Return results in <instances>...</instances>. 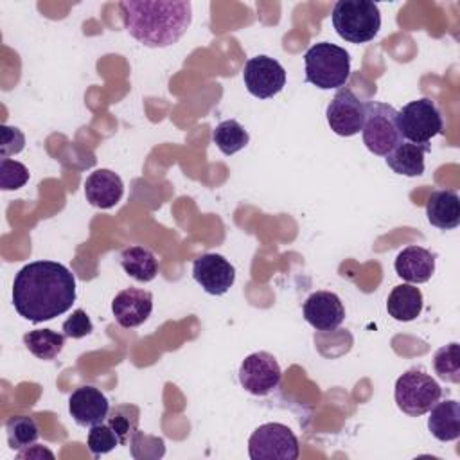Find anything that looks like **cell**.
Returning a JSON list of instances; mask_svg holds the SVG:
<instances>
[{
	"mask_svg": "<svg viewBox=\"0 0 460 460\" xmlns=\"http://www.w3.org/2000/svg\"><path fill=\"white\" fill-rule=\"evenodd\" d=\"M74 302L75 277L59 262H29L13 280V305L22 318L32 323L66 313Z\"/></svg>",
	"mask_w": 460,
	"mask_h": 460,
	"instance_id": "obj_1",
	"label": "cell"
},
{
	"mask_svg": "<svg viewBox=\"0 0 460 460\" xmlns=\"http://www.w3.org/2000/svg\"><path fill=\"white\" fill-rule=\"evenodd\" d=\"M119 7L126 31L153 49L176 43L192 22V5L185 0H122Z\"/></svg>",
	"mask_w": 460,
	"mask_h": 460,
	"instance_id": "obj_2",
	"label": "cell"
},
{
	"mask_svg": "<svg viewBox=\"0 0 460 460\" xmlns=\"http://www.w3.org/2000/svg\"><path fill=\"white\" fill-rule=\"evenodd\" d=\"M305 81L320 90L341 88L350 75V56L345 49L322 41L307 49L305 56Z\"/></svg>",
	"mask_w": 460,
	"mask_h": 460,
	"instance_id": "obj_3",
	"label": "cell"
},
{
	"mask_svg": "<svg viewBox=\"0 0 460 460\" xmlns=\"http://www.w3.org/2000/svg\"><path fill=\"white\" fill-rule=\"evenodd\" d=\"M331 18L338 36L350 43L374 40L381 27L379 7L370 0H340L334 4Z\"/></svg>",
	"mask_w": 460,
	"mask_h": 460,
	"instance_id": "obj_4",
	"label": "cell"
},
{
	"mask_svg": "<svg viewBox=\"0 0 460 460\" xmlns=\"http://www.w3.org/2000/svg\"><path fill=\"white\" fill-rule=\"evenodd\" d=\"M361 133L363 144L370 153L386 156L397 144L402 142L397 128V110L386 102H365V120Z\"/></svg>",
	"mask_w": 460,
	"mask_h": 460,
	"instance_id": "obj_5",
	"label": "cell"
},
{
	"mask_svg": "<svg viewBox=\"0 0 460 460\" xmlns=\"http://www.w3.org/2000/svg\"><path fill=\"white\" fill-rule=\"evenodd\" d=\"M440 395V385L420 368H410L395 381V402L401 411L411 417H419L429 411Z\"/></svg>",
	"mask_w": 460,
	"mask_h": 460,
	"instance_id": "obj_6",
	"label": "cell"
},
{
	"mask_svg": "<svg viewBox=\"0 0 460 460\" xmlns=\"http://www.w3.org/2000/svg\"><path fill=\"white\" fill-rule=\"evenodd\" d=\"M397 128L402 138L411 144L429 146L428 142L444 131L442 115L437 104L428 99H417L397 111Z\"/></svg>",
	"mask_w": 460,
	"mask_h": 460,
	"instance_id": "obj_7",
	"label": "cell"
},
{
	"mask_svg": "<svg viewBox=\"0 0 460 460\" xmlns=\"http://www.w3.org/2000/svg\"><path fill=\"white\" fill-rule=\"evenodd\" d=\"M248 455L252 460H296L298 438L286 424L266 422L250 435Z\"/></svg>",
	"mask_w": 460,
	"mask_h": 460,
	"instance_id": "obj_8",
	"label": "cell"
},
{
	"mask_svg": "<svg viewBox=\"0 0 460 460\" xmlns=\"http://www.w3.org/2000/svg\"><path fill=\"white\" fill-rule=\"evenodd\" d=\"M282 379V370L273 354L259 350L246 356L239 367L241 386L253 395H268Z\"/></svg>",
	"mask_w": 460,
	"mask_h": 460,
	"instance_id": "obj_9",
	"label": "cell"
},
{
	"mask_svg": "<svg viewBox=\"0 0 460 460\" xmlns=\"http://www.w3.org/2000/svg\"><path fill=\"white\" fill-rule=\"evenodd\" d=\"M243 81L253 97L270 99L284 88L286 70L277 59L261 54L244 63Z\"/></svg>",
	"mask_w": 460,
	"mask_h": 460,
	"instance_id": "obj_10",
	"label": "cell"
},
{
	"mask_svg": "<svg viewBox=\"0 0 460 460\" xmlns=\"http://www.w3.org/2000/svg\"><path fill=\"white\" fill-rule=\"evenodd\" d=\"M327 124L340 137H352L361 131L365 120V102L347 86L338 88L327 106Z\"/></svg>",
	"mask_w": 460,
	"mask_h": 460,
	"instance_id": "obj_11",
	"label": "cell"
},
{
	"mask_svg": "<svg viewBox=\"0 0 460 460\" xmlns=\"http://www.w3.org/2000/svg\"><path fill=\"white\" fill-rule=\"evenodd\" d=\"M194 280L208 295H225L235 282V268L219 253H203L192 262Z\"/></svg>",
	"mask_w": 460,
	"mask_h": 460,
	"instance_id": "obj_12",
	"label": "cell"
},
{
	"mask_svg": "<svg viewBox=\"0 0 460 460\" xmlns=\"http://www.w3.org/2000/svg\"><path fill=\"white\" fill-rule=\"evenodd\" d=\"M305 322L316 331H334L345 320V309L340 296L332 291H314L311 293L304 305Z\"/></svg>",
	"mask_w": 460,
	"mask_h": 460,
	"instance_id": "obj_13",
	"label": "cell"
},
{
	"mask_svg": "<svg viewBox=\"0 0 460 460\" xmlns=\"http://www.w3.org/2000/svg\"><path fill=\"white\" fill-rule=\"evenodd\" d=\"M153 311V295L146 289L128 288L115 295L111 302V313L117 323L124 329L142 325Z\"/></svg>",
	"mask_w": 460,
	"mask_h": 460,
	"instance_id": "obj_14",
	"label": "cell"
},
{
	"mask_svg": "<svg viewBox=\"0 0 460 460\" xmlns=\"http://www.w3.org/2000/svg\"><path fill=\"white\" fill-rule=\"evenodd\" d=\"M68 411L75 424L95 426L104 422L110 413V402L106 395L95 386H79L68 397Z\"/></svg>",
	"mask_w": 460,
	"mask_h": 460,
	"instance_id": "obj_15",
	"label": "cell"
},
{
	"mask_svg": "<svg viewBox=\"0 0 460 460\" xmlns=\"http://www.w3.org/2000/svg\"><path fill=\"white\" fill-rule=\"evenodd\" d=\"M395 273L410 284H424L435 273V253L422 246H406L394 262Z\"/></svg>",
	"mask_w": 460,
	"mask_h": 460,
	"instance_id": "obj_16",
	"label": "cell"
},
{
	"mask_svg": "<svg viewBox=\"0 0 460 460\" xmlns=\"http://www.w3.org/2000/svg\"><path fill=\"white\" fill-rule=\"evenodd\" d=\"M124 194V183L120 176L110 169L93 171L84 181V196L90 205L97 208L115 207Z\"/></svg>",
	"mask_w": 460,
	"mask_h": 460,
	"instance_id": "obj_17",
	"label": "cell"
},
{
	"mask_svg": "<svg viewBox=\"0 0 460 460\" xmlns=\"http://www.w3.org/2000/svg\"><path fill=\"white\" fill-rule=\"evenodd\" d=\"M428 221L440 230H453L460 225V199L455 190H433L426 201Z\"/></svg>",
	"mask_w": 460,
	"mask_h": 460,
	"instance_id": "obj_18",
	"label": "cell"
},
{
	"mask_svg": "<svg viewBox=\"0 0 460 460\" xmlns=\"http://www.w3.org/2000/svg\"><path fill=\"white\" fill-rule=\"evenodd\" d=\"M428 429L440 442H451L460 437V404L455 399L435 402L429 410Z\"/></svg>",
	"mask_w": 460,
	"mask_h": 460,
	"instance_id": "obj_19",
	"label": "cell"
},
{
	"mask_svg": "<svg viewBox=\"0 0 460 460\" xmlns=\"http://www.w3.org/2000/svg\"><path fill=\"white\" fill-rule=\"evenodd\" d=\"M429 151V146H419L411 142L397 144L386 156V165L402 176H420L424 172V155Z\"/></svg>",
	"mask_w": 460,
	"mask_h": 460,
	"instance_id": "obj_20",
	"label": "cell"
},
{
	"mask_svg": "<svg viewBox=\"0 0 460 460\" xmlns=\"http://www.w3.org/2000/svg\"><path fill=\"white\" fill-rule=\"evenodd\" d=\"M422 293L411 284L395 286L386 300L388 314L397 322H411L422 311Z\"/></svg>",
	"mask_w": 460,
	"mask_h": 460,
	"instance_id": "obj_21",
	"label": "cell"
},
{
	"mask_svg": "<svg viewBox=\"0 0 460 460\" xmlns=\"http://www.w3.org/2000/svg\"><path fill=\"white\" fill-rule=\"evenodd\" d=\"M122 270L138 282H151L158 273L155 253L144 246H129L120 253Z\"/></svg>",
	"mask_w": 460,
	"mask_h": 460,
	"instance_id": "obj_22",
	"label": "cell"
},
{
	"mask_svg": "<svg viewBox=\"0 0 460 460\" xmlns=\"http://www.w3.org/2000/svg\"><path fill=\"white\" fill-rule=\"evenodd\" d=\"M65 334L50 331V329H34L23 334V343L31 354L40 359L50 361L54 359L65 345Z\"/></svg>",
	"mask_w": 460,
	"mask_h": 460,
	"instance_id": "obj_23",
	"label": "cell"
},
{
	"mask_svg": "<svg viewBox=\"0 0 460 460\" xmlns=\"http://www.w3.org/2000/svg\"><path fill=\"white\" fill-rule=\"evenodd\" d=\"M212 140L214 144L217 146V149L230 156L241 149L246 147L248 140H250V135L248 131L234 119H228V120H223L219 122L216 128H214V133H212Z\"/></svg>",
	"mask_w": 460,
	"mask_h": 460,
	"instance_id": "obj_24",
	"label": "cell"
},
{
	"mask_svg": "<svg viewBox=\"0 0 460 460\" xmlns=\"http://www.w3.org/2000/svg\"><path fill=\"white\" fill-rule=\"evenodd\" d=\"M5 433H7V444L11 449H25L32 444H36L40 437L38 424L32 417L27 415H14L5 422Z\"/></svg>",
	"mask_w": 460,
	"mask_h": 460,
	"instance_id": "obj_25",
	"label": "cell"
},
{
	"mask_svg": "<svg viewBox=\"0 0 460 460\" xmlns=\"http://www.w3.org/2000/svg\"><path fill=\"white\" fill-rule=\"evenodd\" d=\"M433 368L442 381L460 383V347L456 341L440 347L435 352Z\"/></svg>",
	"mask_w": 460,
	"mask_h": 460,
	"instance_id": "obj_26",
	"label": "cell"
},
{
	"mask_svg": "<svg viewBox=\"0 0 460 460\" xmlns=\"http://www.w3.org/2000/svg\"><path fill=\"white\" fill-rule=\"evenodd\" d=\"M108 424L117 433V437L120 440V446H124V444H128L131 435L137 431L138 410L135 406H129V404L115 406L108 413Z\"/></svg>",
	"mask_w": 460,
	"mask_h": 460,
	"instance_id": "obj_27",
	"label": "cell"
},
{
	"mask_svg": "<svg viewBox=\"0 0 460 460\" xmlns=\"http://www.w3.org/2000/svg\"><path fill=\"white\" fill-rule=\"evenodd\" d=\"M86 444H88L90 453L93 456H99V455L110 453L117 446H120V440H119L117 433L111 429V426L108 422L106 424L101 422V424H95V426L90 428Z\"/></svg>",
	"mask_w": 460,
	"mask_h": 460,
	"instance_id": "obj_28",
	"label": "cell"
},
{
	"mask_svg": "<svg viewBox=\"0 0 460 460\" xmlns=\"http://www.w3.org/2000/svg\"><path fill=\"white\" fill-rule=\"evenodd\" d=\"M29 169L16 160L2 158L0 160V187L4 190H14L23 187L29 181Z\"/></svg>",
	"mask_w": 460,
	"mask_h": 460,
	"instance_id": "obj_29",
	"label": "cell"
},
{
	"mask_svg": "<svg viewBox=\"0 0 460 460\" xmlns=\"http://www.w3.org/2000/svg\"><path fill=\"white\" fill-rule=\"evenodd\" d=\"M92 331H93L92 320H90V316L86 314V311H83V309H75V311L63 322V334H65L66 338L79 340V338L88 336Z\"/></svg>",
	"mask_w": 460,
	"mask_h": 460,
	"instance_id": "obj_30",
	"label": "cell"
},
{
	"mask_svg": "<svg viewBox=\"0 0 460 460\" xmlns=\"http://www.w3.org/2000/svg\"><path fill=\"white\" fill-rule=\"evenodd\" d=\"M2 140H0V156L9 158L11 155H18L25 147V137L18 128L4 124L0 128Z\"/></svg>",
	"mask_w": 460,
	"mask_h": 460,
	"instance_id": "obj_31",
	"label": "cell"
},
{
	"mask_svg": "<svg viewBox=\"0 0 460 460\" xmlns=\"http://www.w3.org/2000/svg\"><path fill=\"white\" fill-rule=\"evenodd\" d=\"M16 458L18 460H43V458H50L52 460L54 453L50 449L40 446V444H32V446L25 447V449H20L16 453Z\"/></svg>",
	"mask_w": 460,
	"mask_h": 460,
	"instance_id": "obj_32",
	"label": "cell"
}]
</instances>
